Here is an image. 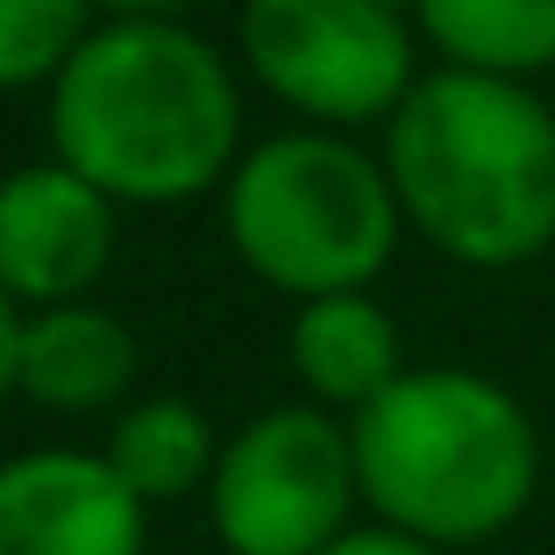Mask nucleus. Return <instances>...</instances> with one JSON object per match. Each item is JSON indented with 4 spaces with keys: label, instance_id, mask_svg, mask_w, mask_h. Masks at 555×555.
<instances>
[{
    "label": "nucleus",
    "instance_id": "nucleus-1",
    "mask_svg": "<svg viewBox=\"0 0 555 555\" xmlns=\"http://www.w3.org/2000/svg\"><path fill=\"white\" fill-rule=\"evenodd\" d=\"M385 179L399 214L456 263L506 271L555 243V115L520 79H421L385 135Z\"/></svg>",
    "mask_w": 555,
    "mask_h": 555
},
{
    "label": "nucleus",
    "instance_id": "nucleus-2",
    "mask_svg": "<svg viewBox=\"0 0 555 555\" xmlns=\"http://www.w3.org/2000/svg\"><path fill=\"white\" fill-rule=\"evenodd\" d=\"M50 143L65 171L107 199H193L235 157V79L199 36L171 22H121L86 36L57 72Z\"/></svg>",
    "mask_w": 555,
    "mask_h": 555
},
{
    "label": "nucleus",
    "instance_id": "nucleus-3",
    "mask_svg": "<svg viewBox=\"0 0 555 555\" xmlns=\"http://www.w3.org/2000/svg\"><path fill=\"white\" fill-rule=\"evenodd\" d=\"M357 485L377 527L427 548L499 541L541 491V435L527 406L477 371H406L357 413Z\"/></svg>",
    "mask_w": 555,
    "mask_h": 555
},
{
    "label": "nucleus",
    "instance_id": "nucleus-4",
    "mask_svg": "<svg viewBox=\"0 0 555 555\" xmlns=\"http://www.w3.org/2000/svg\"><path fill=\"white\" fill-rule=\"evenodd\" d=\"M229 235L278 293H363L399 243V193L335 135H278L229 179Z\"/></svg>",
    "mask_w": 555,
    "mask_h": 555
},
{
    "label": "nucleus",
    "instance_id": "nucleus-5",
    "mask_svg": "<svg viewBox=\"0 0 555 555\" xmlns=\"http://www.w3.org/2000/svg\"><path fill=\"white\" fill-rule=\"evenodd\" d=\"M357 441L313 406L249 421L214 463V534L229 555H321L349 534Z\"/></svg>",
    "mask_w": 555,
    "mask_h": 555
},
{
    "label": "nucleus",
    "instance_id": "nucleus-6",
    "mask_svg": "<svg viewBox=\"0 0 555 555\" xmlns=\"http://www.w3.org/2000/svg\"><path fill=\"white\" fill-rule=\"evenodd\" d=\"M249 72L299 115L371 121L413 93V36L392 0H249Z\"/></svg>",
    "mask_w": 555,
    "mask_h": 555
},
{
    "label": "nucleus",
    "instance_id": "nucleus-7",
    "mask_svg": "<svg viewBox=\"0 0 555 555\" xmlns=\"http://www.w3.org/2000/svg\"><path fill=\"white\" fill-rule=\"evenodd\" d=\"M115 249V207L65 164H29L0 179V293L36 307L72 299L107 271Z\"/></svg>",
    "mask_w": 555,
    "mask_h": 555
},
{
    "label": "nucleus",
    "instance_id": "nucleus-8",
    "mask_svg": "<svg viewBox=\"0 0 555 555\" xmlns=\"http://www.w3.org/2000/svg\"><path fill=\"white\" fill-rule=\"evenodd\" d=\"M0 555H143V499L107 456H15L0 463Z\"/></svg>",
    "mask_w": 555,
    "mask_h": 555
},
{
    "label": "nucleus",
    "instance_id": "nucleus-9",
    "mask_svg": "<svg viewBox=\"0 0 555 555\" xmlns=\"http://www.w3.org/2000/svg\"><path fill=\"white\" fill-rule=\"evenodd\" d=\"M135 377V335L100 307H43L36 321H22L15 349V385L36 406L57 413H93L115 406Z\"/></svg>",
    "mask_w": 555,
    "mask_h": 555
},
{
    "label": "nucleus",
    "instance_id": "nucleus-10",
    "mask_svg": "<svg viewBox=\"0 0 555 555\" xmlns=\"http://www.w3.org/2000/svg\"><path fill=\"white\" fill-rule=\"evenodd\" d=\"M293 371L307 377V392L321 406H371L399 385V327L392 313L363 293L307 299L293 321Z\"/></svg>",
    "mask_w": 555,
    "mask_h": 555
},
{
    "label": "nucleus",
    "instance_id": "nucleus-11",
    "mask_svg": "<svg viewBox=\"0 0 555 555\" xmlns=\"http://www.w3.org/2000/svg\"><path fill=\"white\" fill-rule=\"evenodd\" d=\"M413 15L456 72L520 79L555 65V0H413Z\"/></svg>",
    "mask_w": 555,
    "mask_h": 555
},
{
    "label": "nucleus",
    "instance_id": "nucleus-12",
    "mask_svg": "<svg viewBox=\"0 0 555 555\" xmlns=\"http://www.w3.org/2000/svg\"><path fill=\"white\" fill-rule=\"evenodd\" d=\"M214 463H221L214 456V435H207V421H199V406H185V399H143V406L121 413L115 435H107V470H115L143 506L185 499L199 477H214Z\"/></svg>",
    "mask_w": 555,
    "mask_h": 555
},
{
    "label": "nucleus",
    "instance_id": "nucleus-13",
    "mask_svg": "<svg viewBox=\"0 0 555 555\" xmlns=\"http://www.w3.org/2000/svg\"><path fill=\"white\" fill-rule=\"evenodd\" d=\"M86 43V0H0V86L57 79Z\"/></svg>",
    "mask_w": 555,
    "mask_h": 555
},
{
    "label": "nucleus",
    "instance_id": "nucleus-14",
    "mask_svg": "<svg viewBox=\"0 0 555 555\" xmlns=\"http://www.w3.org/2000/svg\"><path fill=\"white\" fill-rule=\"evenodd\" d=\"M321 555H449V548H427V541L399 534V527H349V534Z\"/></svg>",
    "mask_w": 555,
    "mask_h": 555
},
{
    "label": "nucleus",
    "instance_id": "nucleus-15",
    "mask_svg": "<svg viewBox=\"0 0 555 555\" xmlns=\"http://www.w3.org/2000/svg\"><path fill=\"white\" fill-rule=\"evenodd\" d=\"M15 349H22V321H15V299L0 293V392L15 385Z\"/></svg>",
    "mask_w": 555,
    "mask_h": 555
},
{
    "label": "nucleus",
    "instance_id": "nucleus-16",
    "mask_svg": "<svg viewBox=\"0 0 555 555\" xmlns=\"http://www.w3.org/2000/svg\"><path fill=\"white\" fill-rule=\"evenodd\" d=\"M107 8H121V15H164V8H179V0H107Z\"/></svg>",
    "mask_w": 555,
    "mask_h": 555
}]
</instances>
